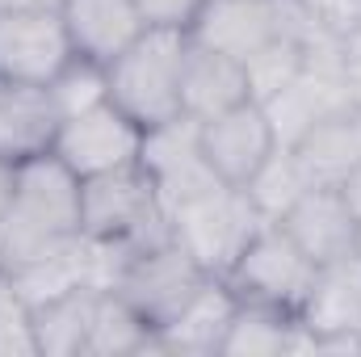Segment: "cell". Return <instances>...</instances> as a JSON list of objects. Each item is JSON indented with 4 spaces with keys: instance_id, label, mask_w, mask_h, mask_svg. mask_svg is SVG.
Masks as SVG:
<instances>
[{
    "instance_id": "cell-1",
    "label": "cell",
    "mask_w": 361,
    "mask_h": 357,
    "mask_svg": "<svg viewBox=\"0 0 361 357\" xmlns=\"http://www.w3.org/2000/svg\"><path fill=\"white\" fill-rule=\"evenodd\" d=\"M85 236L80 214V177L55 156L42 152L17 164L13 198L0 214V273L34 265L72 240Z\"/></svg>"
},
{
    "instance_id": "cell-2",
    "label": "cell",
    "mask_w": 361,
    "mask_h": 357,
    "mask_svg": "<svg viewBox=\"0 0 361 357\" xmlns=\"http://www.w3.org/2000/svg\"><path fill=\"white\" fill-rule=\"evenodd\" d=\"M185 30H143L118 59L105 63L109 101L130 114L143 131L180 118V68H185Z\"/></svg>"
},
{
    "instance_id": "cell-3",
    "label": "cell",
    "mask_w": 361,
    "mask_h": 357,
    "mask_svg": "<svg viewBox=\"0 0 361 357\" xmlns=\"http://www.w3.org/2000/svg\"><path fill=\"white\" fill-rule=\"evenodd\" d=\"M164 214H169L173 240L210 277H227L231 265L240 261V253L248 248V240L265 227L252 198L240 185H227V181H214V185L180 198Z\"/></svg>"
},
{
    "instance_id": "cell-4",
    "label": "cell",
    "mask_w": 361,
    "mask_h": 357,
    "mask_svg": "<svg viewBox=\"0 0 361 357\" xmlns=\"http://www.w3.org/2000/svg\"><path fill=\"white\" fill-rule=\"evenodd\" d=\"M80 214H85V236L122 240L135 253L173 240L169 214L160 206L156 181L143 169V160L80 181Z\"/></svg>"
},
{
    "instance_id": "cell-5",
    "label": "cell",
    "mask_w": 361,
    "mask_h": 357,
    "mask_svg": "<svg viewBox=\"0 0 361 357\" xmlns=\"http://www.w3.org/2000/svg\"><path fill=\"white\" fill-rule=\"evenodd\" d=\"M319 17L302 0H206L197 21L189 25V38L244 63L273 38L302 34Z\"/></svg>"
},
{
    "instance_id": "cell-6",
    "label": "cell",
    "mask_w": 361,
    "mask_h": 357,
    "mask_svg": "<svg viewBox=\"0 0 361 357\" xmlns=\"http://www.w3.org/2000/svg\"><path fill=\"white\" fill-rule=\"evenodd\" d=\"M315 261L302 257V248L277 227V223H265L248 248L240 253V261L227 273V286L248 298V303H265V307H277V311H290L298 315L311 282H315Z\"/></svg>"
},
{
    "instance_id": "cell-7",
    "label": "cell",
    "mask_w": 361,
    "mask_h": 357,
    "mask_svg": "<svg viewBox=\"0 0 361 357\" xmlns=\"http://www.w3.org/2000/svg\"><path fill=\"white\" fill-rule=\"evenodd\" d=\"M51 152L80 181L97 177V173H114L143 156V126L130 114H122L114 101H101L85 114H72L59 122Z\"/></svg>"
},
{
    "instance_id": "cell-8",
    "label": "cell",
    "mask_w": 361,
    "mask_h": 357,
    "mask_svg": "<svg viewBox=\"0 0 361 357\" xmlns=\"http://www.w3.org/2000/svg\"><path fill=\"white\" fill-rule=\"evenodd\" d=\"M76 59L59 8H0V76L51 85Z\"/></svg>"
},
{
    "instance_id": "cell-9",
    "label": "cell",
    "mask_w": 361,
    "mask_h": 357,
    "mask_svg": "<svg viewBox=\"0 0 361 357\" xmlns=\"http://www.w3.org/2000/svg\"><path fill=\"white\" fill-rule=\"evenodd\" d=\"M206 277H210V273L197 265L177 240H164V244H156V248H143V253L130 261L122 286H118V294L147 320L152 332H160L180 307L202 290Z\"/></svg>"
},
{
    "instance_id": "cell-10",
    "label": "cell",
    "mask_w": 361,
    "mask_h": 357,
    "mask_svg": "<svg viewBox=\"0 0 361 357\" xmlns=\"http://www.w3.org/2000/svg\"><path fill=\"white\" fill-rule=\"evenodd\" d=\"M197 147L227 185H248V177L273 156L277 139L265 109L257 101H244L210 122H197Z\"/></svg>"
},
{
    "instance_id": "cell-11",
    "label": "cell",
    "mask_w": 361,
    "mask_h": 357,
    "mask_svg": "<svg viewBox=\"0 0 361 357\" xmlns=\"http://www.w3.org/2000/svg\"><path fill=\"white\" fill-rule=\"evenodd\" d=\"M307 261L328 265L361 248V223L345 198V189H307L277 223Z\"/></svg>"
},
{
    "instance_id": "cell-12",
    "label": "cell",
    "mask_w": 361,
    "mask_h": 357,
    "mask_svg": "<svg viewBox=\"0 0 361 357\" xmlns=\"http://www.w3.org/2000/svg\"><path fill=\"white\" fill-rule=\"evenodd\" d=\"M235 307H240V294L227 286V277H206L202 290L160 332H152L147 349H156V353H223Z\"/></svg>"
},
{
    "instance_id": "cell-13",
    "label": "cell",
    "mask_w": 361,
    "mask_h": 357,
    "mask_svg": "<svg viewBox=\"0 0 361 357\" xmlns=\"http://www.w3.org/2000/svg\"><path fill=\"white\" fill-rule=\"evenodd\" d=\"M244 101H252L244 63L189 38L185 68H180V114L193 122H210V118H219Z\"/></svg>"
},
{
    "instance_id": "cell-14",
    "label": "cell",
    "mask_w": 361,
    "mask_h": 357,
    "mask_svg": "<svg viewBox=\"0 0 361 357\" xmlns=\"http://www.w3.org/2000/svg\"><path fill=\"white\" fill-rule=\"evenodd\" d=\"M290 152L311 189H341L361 169V105L328 114Z\"/></svg>"
},
{
    "instance_id": "cell-15",
    "label": "cell",
    "mask_w": 361,
    "mask_h": 357,
    "mask_svg": "<svg viewBox=\"0 0 361 357\" xmlns=\"http://www.w3.org/2000/svg\"><path fill=\"white\" fill-rule=\"evenodd\" d=\"M55 131H59V109L47 85L0 76V160L21 164L51 152Z\"/></svg>"
},
{
    "instance_id": "cell-16",
    "label": "cell",
    "mask_w": 361,
    "mask_h": 357,
    "mask_svg": "<svg viewBox=\"0 0 361 357\" xmlns=\"http://www.w3.org/2000/svg\"><path fill=\"white\" fill-rule=\"evenodd\" d=\"M59 13H63L76 55H85L92 63L118 59L147 30L135 0H63Z\"/></svg>"
},
{
    "instance_id": "cell-17",
    "label": "cell",
    "mask_w": 361,
    "mask_h": 357,
    "mask_svg": "<svg viewBox=\"0 0 361 357\" xmlns=\"http://www.w3.org/2000/svg\"><path fill=\"white\" fill-rule=\"evenodd\" d=\"M298 320L315 337L357 332L361 324V248L315 269V282L298 307Z\"/></svg>"
},
{
    "instance_id": "cell-18",
    "label": "cell",
    "mask_w": 361,
    "mask_h": 357,
    "mask_svg": "<svg viewBox=\"0 0 361 357\" xmlns=\"http://www.w3.org/2000/svg\"><path fill=\"white\" fill-rule=\"evenodd\" d=\"M101 290L80 286L72 294H59L42 307L30 311L34 324V349L51 357H80L89 345V328H92V311H97Z\"/></svg>"
},
{
    "instance_id": "cell-19",
    "label": "cell",
    "mask_w": 361,
    "mask_h": 357,
    "mask_svg": "<svg viewBox=\"0 0 361 357\" xmlns=\"http://www.w3.org/2000/svg\"><path fill=\"white\" fill-rule=\"evenodd\" d=\"M147 345H152L147 320L118 290H101L85 353L89 357H122V353H147Z\"/></svg>"
},
{
    "instance_id": "cell-20",
    "label": "cell",
    "mask_w": 361,
    "mask_h": 357,
    "mask_svg": "<svg viewBox=\"0 0 361 357\" xmlns=\"http://www.w3.org/2000/svg\"><path fill=\"white\" fill-rule=\"evenodd\" d=\"M248 198H252V206H257V214L265 219V223H281V214L311 189L307 177H302V169H298V160H294V152L290 147H273V156L248 177V185H240Z\"/></svg>"
},
{
    "instance_id": "cell-21",
    "label": "cell",
    "mask_w": 361,
    "mask_h": 357,
    "mask_svg": "<svg viewBox=\"0 0 361 357\" xmlns=\"http://www.w3.org/2000/svg\"><path fill=\"white\" fill-rule=\"evenodd\" d=\"M294 320L298 315H290V311L240 298L235 320H231L227 341H223V353H286Z\"/></svg>"
},
{
    "instance_id": "cell-22",
    "label": "cell",
    "mask_w": 361,
    "mask_h": 357,
    "mask_svg": "<svg viewBox=\"0 0 361 357\" xmlns=\"http://www.w3.org/2000/svg\"><path fill=\"white\" fill-rule=\"evenodd\" d=\"M51 101H55V109H59V122L63 118H72V114H85L92 105H101V101H109V80H105V63H92L85 55H76L51 85Z\"/></svg>"
},
{
    "instance_id": "cell-23",
    "label": "cell",
    "mask_w": 361,
    "mask_h": 357,
    "mask_svg": "<svg viewBox=\"0 0 361 357\" xmlns=\"http://www.w3.org/2000/svg\"><path fill=\"white\" fill-rule=\"evenodd\" d=\"M202 4L206 0H135V8H139L147 30H185V34L197 21Z\"/></svg>"
},
{
    "instance_id": "cell-24",
    "label": "cell",
    "mask_w": 361,
    "mask_h": 357,
    "mask_svg": "<svg viewBox=\"0 0 361 357\" xmlns=\"http://www.w3.org/2000/svg\"><path fill=\"white\" fill-rule=\"evenodd\" d=\"M302 4H307L319 21H328L332 30H341V34L353 30L361 21V0H302Z\"/></svg>"
},
{
    "instance_id": "cell-25",
    "label": "cell",
    "mask_w": 361,
    "mask_h": 357,
    "mask_svg": "<svg viewBox=\"0 0 361 357\" xmlns=\"http://www.w3.org/2000/svg\"><path fill=\"white\" fill-rule=\"evenodd\" d=\"M345 76H349L353 101L361 105V21L353 30H345Z\"/></svg>"
},
{
    "instance_id": "cell-26",
    "label": "cell",
    "mask_w": 361,
    "mask_h": 357,
    "mask_svg": "<svg viewBox=\"0 0 361 357\" xmlns=\"http://www.w3.org/2000/svg\"><path fill=\"white\" fill-rule=\"evenodd\" d=\"M13 181H17V164L0 160V214H4V206H8V198H13Z\"/></svg>"
},
{
    "instance_id": "cell-27",
    "label": "cell",
    "mask_w": 361,
    "mask_h": 357,
    "mask_svg": "<svg viewBox=\"0 0 361 357\" xmlns=\"http://www.w3.org/2000/svg\"><path fill=\"white\" fill-rule=\"evenodd\" d=\"M341 189H345V198H349V206H353V214H357V223H361V169L345 181Z\"/></svg>"
},
{
    "instance_id": "cell-28",
    "label": "cell",
    "mask_w": 361,
    "mask_h": 357,
    "mask_svg": "<svg viewBox=\"0 0 361 357\" xmlns=\"http://www.w3.org/2000/svg\"><path fill=\"white\" fill-rule=\"evenodd\" d=\"M63 0H0V8H59Z\"/></svg>"
},
{
    "instance_id": "cell-29",
    "label": "cell",
    "mask_w": 361,
    "mask_h": 357,
    "mask_svg": "<svg viewBox=\"0 0 361 357\" xmlns=\"http://www.w3.org/2000/svg\"><path fill=\"white\" fill-rule=\"evenodd\" d=\"M357 332H361V324H357Z\"/></svg>"
}]
</instances>
